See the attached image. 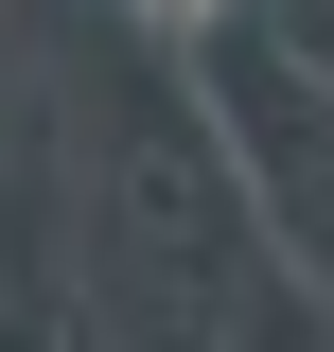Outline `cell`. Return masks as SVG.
<instances>
[{
  "mask_svg": "<svg viewBox=\"0 0 334 352\" xmlns=\"http://www.w3.org/2000/svg\"><path fill=\"white\" fill-rule=\"evenodd\" d=\"M159 18H194V0H159Z\"/></svg>",
  "mask_w": 334,
  "mask_h": 352,
  "instance_id": "6da1fadb",
  "label": "cell"
}]
</instances>
